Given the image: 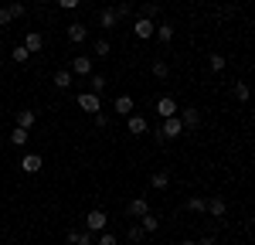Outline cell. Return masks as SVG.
<instances>
[{"label": "cell", "mask_w": 255, "mask_h": 245, "mask_svg": "<svg viewBox=\"0 0 255 245\" xmlns=\"http://www.w3.org/2000/svg\"><path fill=\"white\" fill-rule=\"evenodd\" d=\"M225 211H228V204H225V198H211V201H208V215H215V218H221Z\"/></svg>", "instance_id": "e0dca14e"}, {"label": "cell", "mask_w": 255, "mask_h": 245, "mask_svg": "<svg viewBox=\"0 0 255 245\" xmlns=\"http://www.w3.org/2000/svg\"><path fill=\"white\" fill-rule=\"evenodd\" d=\"M27 133H31V129H14V133H10V143H14V146H27Z\"/></svg>", "instance_id": "603a6c76"}, {"label": "cell", "mask_w": 255, "mask_h": 245, "mask_svg": "<svg viewBox=\"0 0 255 245\" xmlns=\"http://www.w3.org/2000/svg\"><path fill=\"white\" fill-rule=\"evenodd\" d=\"M96 245H119V239L116 235H113V232H102V235H99V242Z\"/></svg>", "instance_id": "f546056e"}, {"label": "cell", "mask_w": 255, "mask_h": 245, "mask_svg": "<svg viewBox=\"0 0 255 245\" xmlns=\"http://www.w3.org/2000/svg\"><path fill=\"white\" fill-rule=\"evenodd\" d=\"M180 122H184V129H197V126H201V113H197L194 106H187V109L180 113Z\"/></svg>", "instance_id": "9c48e42d"}, {"label": "cell", "mask_w": 255, "mask_h": 245, "mask_svg": "<svg viewBox=\"0 0 255 245\" xmlns=\"http://www.w3.org/2000/svg\"><path fill=\"white\" fill-rule=\"evenodd\" d=\"M79 109H82V113H89V116H96L99 109H102V99H99L96 92H82V96H79Z\"/></svg>", "instance_id": "3957f363"}, {"label": "cell", "mask_w": 255, "mask_h": 245, "mask_svg": "<svg viewBox=\"0 0 255 245\" xmlns=\"http://www.w3.org/2000/svg\"><path fill=\"white\" fill-rule=\"evenodd\" d=\"M146 211H150V201H146V198H133V201L126 204V215H129V218H143Z\"/></svg>", "instance_id": "52a82bcc"}, {"label": "cell", "mask_w": 255, "mask_h": 245, "mask_svg": "<svg viewBox=\"0 0 255 245\" xmlns=\"http://www.w3.org/2000/svg\"><path fill=\"white\" fill-rule=\"evenodd\" d=\"M92 51H96V58H109L113 44H109V41H96V44H92Z\"/></svg>", "instance_id": "484cf974"}, {"label": "cell", "mask_w": 255, "mask_h": 245, "mask_svg": "<svg viewBox=\"0 0 255 245\" xmlns=\"http://www.w3.org/2000/svg\"><path fill=\"white\" fill-rule=\"evenodd\" d=\"M20 126V129H31V126H34V113H31V109H20L17 113V120H14Z\"/></svg>", "instance_id": "d6986e66"}, {"label": "cell", "mask_w": 255, "mask_h": 245, "mask_svg": "<svg viewBox=\"0 0 255 245\" xmlns=\"http://www.w3.org/2000/svg\"><path fill=\"white\" fill-rule=\"evenodd\" d=\"M157 116H160V120H170V116H177V102L170 99V96L157 99Z\"/></svg>", "instance_id": "ba28073f"}, {"label": "cell", "mask_w": 255, "mask_h": 245, "mask_svg": "<svg viewBox=\"0 0 255 245\" xmlns=\"http://www.w3.org/2000/svg\"><path fill=\"white\" fill-rule=\"evenodd\" d=\"M7 10H10V17H14V20H17V17H24V3H17V0H14V3H10Z\"/></svg>", "instance_id": "d6a6232c"}, {"label": "cell", "mask_w": 255, "mask_h": 245, "mask_svg": "<svg viewBox=\"0 0 255 245\" xmlns=\"http://www.w3.org/2000/svg\"><path fill=\"white\" fill-rule=\"evenodd\" d=\"M126 129H129L133 136H143V133L150 129V122L143 120V116H133V113H129V116H126Z\"/></svg>", "instance_id": "8992f818"}, {"label": "cell", "mask_w": 255, "mask_h": 245, "mask_svg": "<svg viewBox=\"0 0 255 245\" xmlns=\"http://www.w3.org/2000/svg\"><path fill=\"white\" fill-rule=\"evenodd\" d=\"M116 14H119V20H123V17H133V7H129V3H123V7H116Z\"/></svg>", "instance_id": "836d02e7"}, {"label": "cell", "mask_w": 255, "mask_h": 245, "mask_svg": "<svg viewBox=\"0 0 255 245\" xmlns=\"http://www.w3.org/2000/svg\"><path fill=\"white\" fill-rule=\"evenodd\" d=\"M24 48H27L31 55H38L41 48H44V38H41L38 31H27V38H24Z\"/></svg>", "instance_id": "8fae6325"}, {"label": "cell", "mask_w": 255, "mask_h": 245, "mask_svg": "<svg viewBox=\"0 0 255 245\" xmlns=\"http://www.w3.org/2000/svg\"><path fill=\"white\" fill-rule=\"evenodd\" d=\"M10 58L17 61V65H24V61L31 58V51H27V48H24V44H17V48H14V51H10Z\"/></svg>", "instance_id": "4316f807"}, {"label": "cell", "mask_w": 255, "mask_h": 245, "mask_svg": "<svg viewBox=\"0 0 255 245\" xmlns=\"http://www.w3.org/2000/svg\"><path fill=\"white\" fill-rule=\"evenodd\" d=\"M68 41H89V27L85 24H72L68 27Z\"/></svg>", "instance_id": "9a60e30c"}, {"label": "cell", "mask_w": 255, "mask_h": 245, "mask_svg": "<svg viewBox=\"0 0 255 245\" xmlns=\"http://www.w3.org/2000/svg\"><path fill=\"white\" fill-rule=\"evenodd\" d=\"M167 184H170V174H153V177H150V187H153V191H163Z\"/></svg>", "instance_id": "cb8c5ba5"}, {"label": "cell", "mask_w": 255, "mask_h": 245, "mask_svg": "<svg viewBox=\"0 0 255 245\" xmlns=\"http://www.w3.org/2000/svg\"><path fill=\"white\" fill-rule=\"evenodd\" d=\"M65 239H68V245H96L92 242V232H75V228H72Z\"/></svg>", "instance_id": "4fadbf2b"}, {"label": "cell", "mask_w": 255, "mask_h": 245, "mask_svg": "<svg viewBox=\"0 0 255 245\" xmlns=\"http://www.w3.org/2000/svg\"><path fill=\"white\" fill-rule=\"evenodd\" d=\"M139 225H143V232H157V228H160V218L153 215V211H146V215L139 218Z\"/></svg>", "instance_id": "ac0fdd59"}, {"label": "cell", "mask_w": 255, "mask_h": 245, "mask_svg": "<svg viewBox=\"0 0 255 245\" xmlns=\"http://www.w3.org/2000/svg\"><path fill=\"white\" fill-rule=\"evenodd\" d=\"M225 65H228L225 55H211V58H208V68H211V72H225Z\"/></svg>", "instance_id": "83f0119b"}, {"label": "cell", "mask_w": 255, "mask_h": 245, "mask_svg": "<svg viewBox=\"0 0 255 245\" xmlns=\"http://www.w3.org/2000/svg\"><path fill=\"white\" fill-rule=\"evenodd\" d=\"M157 14H160V3H146V7H143V17L146 20H153Z\"/></svg>", "instance_id": "4dcf8cb0"}, {"label": "cell", "mask_w": 255, "mask_h": 245, "mask_svg": "<svg viewBox=\"0 0 255 245\" xmlns=\"http://www.w3.org/2000/svg\"><path fill=\"white\" fill-rule=\"evenodd\" d=\"M184 133V122H180V116H170V120H163L160 122V129H157V140H177Z\"/></svg>", "instance_id": "6da1fadb"}, {"label": "cell", "mask_w": 255, "mask_h": 245, "mask_svg": "<svg viewBox=\"0 0 255 245\" xmlns=\"http://www.w3.org/2000/svg\"><path fill=\"white\" fill-rule=\"evenodd\" d=\"M133 31H136L139 41H146V38H153V34H157V24H153V20H146V17H139L136 24H133Z\"/></svg>", "instance_id": "277c9868"}, {"label": "cell", "mask_w": 255, "mask_h": 245, "mask_svg": "<svg viewBox=\"0 0 255 245\" xmlns=\"http://www.w3.org/2000/svg\"><path fill=\"white\" fill-rule=\"evenodd\" d=\"M72 72L75 75H92V58L89 55H79V58L72 61Z\"/></svg>", "instance_id": "7c38bea8"}, {"label": "cell", "mask_w": 255, "mask_h": 245, "mask_svg": "<svg viewBox=\"0 0 255 245\" xmlns=\"http://www.w3.org/2000/svg\"><path fill=\"white\" fill-rule=\"evenodd\" d=\"M89 79H92V92H102V89H106V85H109V79H106V75H99V72H92V75H89Z\"/></svg>", "instance_id": "d4e9b609"}, {"label": "cell", "mask_w": 255, "mask_h": 245, "mask_svg": "<svg viewBox=\"0 0 255 245\" xmlns=\"http://www.w3.org/2000/svg\"><path fill=\"white\" fill-rule=\"evenodd\" d=\"M41 167H44V160H41L38 153H24V157H20V170H24V174H38Z\"/></svg>", "instance_id": "5b68a950"}, {"label": "cell", "mask_w": 255, "mask_h": 245, "mask_svg": "<svg viewBox=\"0 0 255 245\" xmlns=\"http://www.w3.org/2000/svg\"><path fill=\"white\" fill-rule=\"evenodd\" d=\"M10 20H14V17H10V10H7V7H0V27H7Z\"/></svg>", "instance_id": "e575fe53"}, {"label": "cell", "mask_w": 255, "mask_h": 245, "mask_svg": "<svg viewBox=\"0 0 255 245\" xmlns=\"http://www.w3.org/2000/svg\"><path fill=\"white\" fill-rule=\"evenodd\" d=\"M197 245H218V239H215V235H204V239H201Z\"/></svg>", "instance_id": "8d00e7d4"}, {"label": "cell", "mask_w": 255, "mask_h": 245, "mask_svg": "<svg viewBox=\"0 0 255 245\" xmlns=\"http://www.w3.org/2000/svg\"><path fill=\"white\" fill-rule=\"evenodd\" d=\"M99 24L109 31V27H116L119 24V14H116V7H106V10H99Z\"/></svg>", "instance_id": "30bf717a"}, {"label": "cell", "mask_w": 255, "mask_h": 245, "mask_svg": "<svg viewBox=\"0 0 255 245\" xmlns=\"http://www.w3.org/2000/svg\"><path fill=\"white\" fill-rule=\"evenodd\" d=\"M113 106H116L119 116H129V113H133V96H116V102H113Z\"/></svg>", "instance_id": "5bb4252c"}, {"label": "cell", "mask_w": 255, "mask_h": 245, "mask_svg": "<svg viewBox=\"0 0 255 245\" xmlns=\"http://www.w3.org/2000/svg\"><path fill=\"white\" fill-rule=\"evenodd\" d=\"M68 85H72V72H68V68H58V72H55V89L65 92Z\"/></svg>", "instance_id": "2e32d148"}, {"label": "cell", "mask_w": 255, "mask_h": 245, "mask_svg": "<svg viewBox=\"0 0 255 245\" xmlns=\"http://www.w3.org/2000/svg\"><path fill=\"white\" fill-rule=\"evenodd\" d=\"M153 75H157V79H167V75H170V68H167L163 61H153Z\"/></svg>", "instance_id": "1f68e13d"}, {"label": "cell", "mask_w": 255, "mask_h": 245, "mask_svg": "<svg viewBox=\"0 0 255 245\" xmlns=\"http://www.w3.org/2000/svg\"><path fill=\"white\" fill-rule=\"evenodd\" d=\"M232 92H235L238 102H249V99H252V92H249V85H245V82H235V89H232Z\"/></svg>", "instance_id": "7402d4cb"}, {"label": "cell", "mask_w": 255, "mask_h": 245, "mask_svg": "<svg viewBox=\"0 0 255 245\" xmlns=\"http://www.w3.org/2000/svg\"><path fill=\"white\" fill-rule=\"evenodd\" d=\"M157 38L163 41V44H167V41H174V24H167V20L157 24Z\"/></svg>", "instance_id": "44dd1931"}, {"label": "cell", "mask_w": 255, "mask_h": 245, "mask_svg": "<svg viewBox=\"0 0 255 245\" xmlns=\"http://www.w3.org/2000/svg\"><path fill=\"white\" fill-rule=\"evenodd\" d=\"M106 225H109V218H106L102 208H92V211L85 215V228H89V232H106Z\"/></svg>", "instance_id": "7a4b0ae2"}, {"label": "cell", "mask_w": 255, "mask_h": 245, "mask_svg": "<svg viewBox=\"0 0 255 245\" xmlns=\"http://www.w3.org/2000/svg\"><path fill=\"white\" fill-rule=\"evenodd\" d=\"M82 0H58V7H65V10H75Z\"/></svg>", "instance_id": "d590c367"}, {"label": "cell", "mask_w": 255, "mask_h": 245, "mask_svg": "<svg viewBox=\"0 0 255 245\" xmlns=\"http://www.w3.org/2000/svg\"><path fill=\"white\" fill-rule=\"evenodd\" d=\"M187 208H191L194 215H201V211H208V201H204V198H191V201H187Z\"/></svg>", "instance_id": "f1b7e54d"}, {"label": "cell", "mask_w": 255, "mask_h": 245, "mask_svg": "<svg viewBox=\"0 0 255 245\" xmlns=\"http://www.w3.org/2000/svg\"><path fill=\"white\" fill-rule=\"evenodd\" d=\"M143 235H146V232H143V225H129V228H126V242H143Z\"/></svg>", "instance_id": "ffe728a7"}, {"label": "cell", "mask_w": 255, "mask_h": 245, "mask_svg": "<svg viewBox=\"0 0 255 245\" xmlns=\"http://www.w3.org/2000/svg\"><path fill=\"white\" fill-rule=\"evenodd\" d=\"M180 245H197V242H191V239H187V242H180Z\"/></svg>", "instance_id": "74e56055"}]
</instances>
